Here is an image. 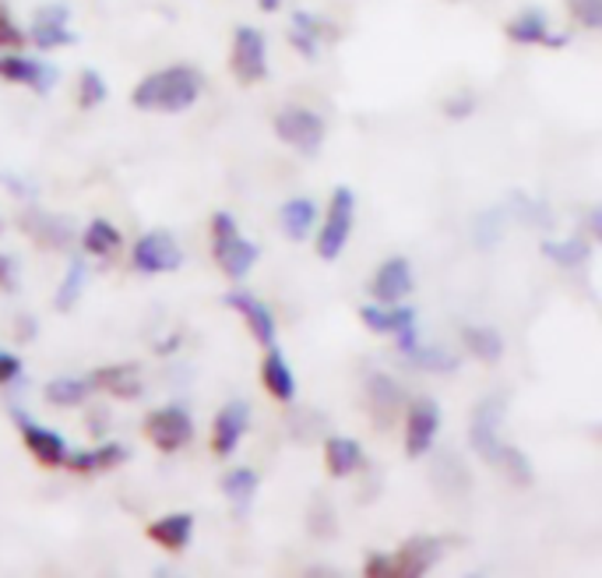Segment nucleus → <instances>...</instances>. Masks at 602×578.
I'll return each instance as SVG.
<instances>
[{
  "label": "nucleus",
  "mask_w": 602,
  "mask_h": 578,
  "mask_svg": "<svg viewBox=\"0 0 602 578\" xmlns=\"http://www.w3.org/2000/svg\"><path fill=\"white\" fill-rule=\"evenodd\" d=\"M201 85L204 82L194 67L173 64L141 78L135 92H130V103L145 109V114H183V109H191L198 103Z\"/></svg>",
  "instance_id": "f257e3e1"
},
{
  "label": "nucleus",
  "mask_w": 602,
  "mask_h": 578,
  "mask_svg": "<svg viewBox=\"0 0 602 578\" xmlns=\"http://www.w3.org/2000/svg\"><path fill=\"white\" fill-rule=\"evenodd\" d=\"M212 254L219 261V269L230 279H243L257 265V248L240 233L236 219L225 212H219L212 219Z\"/></svg>",
  "instance_id": "f03ea898"
},
{
  "label": "nucleus",
  "mask_w": 602,
  "mask_h": 578,
  "mask_svg": "<svg viewBox=\"0 0 602 578\" xmlns=\"http://www.w3.org/2000/svg\"><path fill=\"white\" fill-rule=\"evenodd\" d=\"M325 117L314 114L307 106H286L275 117V135L278 141H286L289 148H296L299 156H317V148L325 145Z\"/></svg>",
  "instance_id": "7ed1b4c3"
},
{
  "label": "nucleus",
  "mask_w": 602,
  "mask_h": 578,
  "mask_svg": "<svg viewBox=\"0 0 602 578\" xmlns=\"http://www.w3.org/2000/svg\"><path fill=\"white\" fill-rule=\"evenodd\" d=\"M352 222H356V198L349 188H335L331 201H328V216H325V227L321 237H317V254L325 261H335L338 254L346 251L349 237H352Z\"/></svg>",
  "instance_id": "20e7f679"
},
{
  "label": "nucleus",
  "mask_w": 602,
  "mask_h": 578,
  "mask_svg": "<svg viewBox=\"0 0 602 578\" xmlns=\"http://www.w3.org/2000/svg\"><path fill=\"white\" fill-rule=\"evenodd\" d=\"M145 434L159 452H180L194 438V420L183 406H162L145 417Z\"/></svg>",
  "instance_id": "39448f33"
},
{
  "label": "nucleus",
  "mask_w": 602,
  "mask_h": 578,
  "mask_svg": "<svg viewBox=\"0 0 602 578\" xmlns=\"http://www.w3.org/2000/svg\"><path fill=\"white\" fill-rule=\"evenodd\" d=\"M230 67L243 85H254L268 74V46H265V35H261L254 25H240L233 32Z\"/></svg>",
  "instance_id": "423d86ee"
},
{
  "label": "nucleus",
  "mask_w": 602,
  "mask_h": 578,
  "mask_svg": "<svg viewBox=\"0 0 602 578\" xmlns=\"http://www.w3.org/2000/svg\"><path fill=\"white\" fill-rule=\"evenodd\" d=\"M130 261H135L138 272H148V275H159V272H177L183 265V251L173 240V233L166 230H152L138 237L135 251H130Z\"/></svg>",
  "instance_id": "0eeeda50"
},
{
  "label": "nucleus",
  "mask_w": 602,
  "mask_h": 578,
  "mask_svg": "<svg viewBox=\"0 0 602 578\" xmlns=\"http://www.w3.org/2000/svg\"><path fill=\"white\" fill-rule=\"evenodd\" d=\"M500 420H504V399L494 396V399H483L473 413V427H468V444L476 449L479 459L494 462L497 452H500Z\"/></svg>",
  "instance_id": "6e6552de"
},
{
  "label": "nucleus",
  "mask_w": 602,
  "mask_h": 578,
  "mask_svg": "<svg viewBox=\"0 0 602 578\" xmlns=\"http://www.w3.org/2000/svg\"><path fill=\"white\" fill-rule=\"evenodd\" d=\"M441 431V406L434 399H416L409 406V417H405V452L412 459L426 455L434 449V438Z\"/></svg>",
  "instance_id": "1a4fd4ad"
},
{
  "label": "nucleus",
  "mask_w": 602,
  "mask_h": 578,
  "mask_svg": "<svg viewBox=\"0 0 602 578\" xmlns=\"http://www.w3.org/2000/svg\"><path fill=\"white\" fill-rule=\"evenodd\" d=\"M370 293L378 304H402L412 293V265L405 258H388L384 265L373 272Z\"/></svg>",
  "instance_id": "9d476101"
},
{
  "label": "nucleus",
  "mask_w": 602,
  "mask_h": 578,
  "mask_svg": "<svg viewBox=\"0 0 602 578\" xmlns=\"http://www.w3.org/2000/svg\"><path fill=\"white\" fill-rule=\"evenodd\" d=\"M247 423H251V406L247 402H225L215 417V427H212V449L215 455H233L236 444L247 434Z\"/></svg>",
  "instance_id": "9b49d317"
},
{
  "label": "nucleus",
  "mask_w": 602,
  "mask_h": 578,
  "mask_svg": "<svg viewBox=\"0 0 602 578\" xmlns=\"http://www.w3.org/2000/svg\"><path fill=\"white\" fill-rule=\"evenodd\" d=\"M18 427H22V441H25V449L32 452L35 462L50 465V470H53V465H64L67 441L61 434L50 431V427H43V423L29 420V417H22V413H18Z\"/></svg>",
  "instance_id": "f8f14e48"
},
{
  "label": "nucleus",
  "mask_w": 602,
  "mask_h": 578,
  "mask_svg": "<svg viewBox=\"0 0 602 578\" xmlns=\"http://www.w3.org/2000/svg\"><path fill=\"white\" fill-rule=\"evenodd\" d=\"M225 307H233L243 322H247V328H251V335L254 339L265 346V349H272L275 346V318H272V311L257 301L254 293H243V290H236V293H230L225 296Z\"/></svg>",
  "instance_id": "ddd939ff"
},
{
  "label": "nucleus",
  "mask_w": 602,
  "mask_h": 578,
  "mask_svg": "<svg viewBox=\"0 0 602 578\" xmlns=\"http://www.w3.org/2000/svg\"><path fill=\"white\" fill-rule=\"evenodd\" d=\"M441 539L434 536H412L402 544V550L391 557L394 561V575H426L430 568H434L441 561Z\"/></svg>",
  "instance_id": "4468645a"
},
{
  "label": "nucleus",
  "mask_w": 602,
  "mask_h": 578,
  "mask_svg": "<svg viewBox=\"0 0 602 578\" xmlns=\"http://www.w3.org/2000/svg\"><path fill=\"white\" fill-rule=\"evenodd\" d=\"M22 230L35 240V244H43V248H50V251H67L71 237H74L67 219L50 216V212H43V209H29V212L22 216Z\"/></svg>",
  "instance_id": "2eb2a0df"
},
{
  "label": "nucleus",
  "mask_w": 602,
  "mask_h": 578,
  "mask_svg": "<svg viewBox=\"0 0 602 578\" xmlns=\"http://www.w3.org/2000/svg\"><path fill=\"white\" fill-rule=\"evenodd\" d=\"M367 406H370V413L378 423H391L394 417L402 413L405 391H402L399 381L388 378V375H370L367 378Z\"/></svg>",
  "instance_id": "dca6fc26"
},
{
  "label": "nucleus",
  "mask_w": 602,
  "mask_h": 578,
  "mask_svg": "<svg viewBox=\"0 0 602 578\" xmlns=\"http://www.w3.org/2000/svg\"><path fill=\"white\" fill-rule=\"evenodd\" d=\"M399 349H402V357H409L412 364L423 367V370H434V375H451V370L458 367V360L451 357L447 349H441V346H423L416 339V325H409V328L399 332Z\"/></svg>",
  "instance_id": "f3484780"
},
{
  "label": "nucleus",
  "mask_w": 602,
  "mask_h": 578,
  "mask_svg": "<svg viewBox=\"0 0 602 578\" xmlns=\"http://www.w3.org/2000/svg\"><path fill=\"white\" fill-rule=\"evenodd\" d=\"M507 40H515V43H539V46H568V35L550 32L547 14L536 11V8L521 11L515 22H507Z\"/></svg>",
  "instance_id": "a211bd4d"
},
{
  "label": "nucleus",
  "mask_w": 602,
  "mask_h": 578,
  "mask_svg": "<svg viewBox=\"0 0 602 578\" xmlns=\"http://www.w3.org/2000/svg\"><path fill=\"white\" fill-rule=\"evenodd\" d=\"M0 78L14 82V85H29V88L50 92L56 85V67L29 61V57H0Z\"/></svg>",
  "instance_id": "6ab92c4d"
},
{
  "label": "nucleus",
  "mask_w": 602,
  "mask_h": 578,
  "mask_svg": "<svg viewBox=\"0 0 602 578\" xmlns=\"http://www.w3.org/2000/svg\"><path fill=\"white\" fill-rule=\"evenodd\" d=\"M32 43L40 50H53V46H64V43H74V35L67 29V8L64 4H50V8H40L32 22Z\"/></svg>",
  "instance_id": "aec40b11"
},
{
  "label": "nucleus",
  "mask_w": 602,
  "mask_h": 578,
  "mask_svg": "<svg viewBox=\"0 0 602 578\" xmlns=\"http://www.w3.org/2000/svg\"><path fill=\"white\" fill-rule=\"evenodd\" d=\"M191 536H194V518L187 515V512L162 515L159 522L148 526V539H156L162 550H173V554L191 544Z\"/></svg>",
  "instance_id": "412c9836"
},
{
  "label": "nucleus",
  "mask_w": 602,
  "mask_h": 578,
  "mask_svg": "<svg viewBox=\"0 0 602 578\" xmlns=\"http://www.w3.org/2000/svg\"><path fill=\"white\" fill-rule=\"evenodd\" d=\"M325 462H328V473L335 480H349L352 473H360L363 470V449H360V441H352V438H328L325 441Z\"/></svg>",
  "instance_id": "4be33fe9"
},
{
  "label": "nucleus",
  "mask_w": 602,
  "mask_h": 578,
  "mask_svg": "<svg viewBox=\"0 0 602 578\" xmlns=\"http://www.w3.org/2000/svg\"><path fill=\"white\" fill-rule=\"evenodd\" d=\"M360 318L370 332L378 335H399L402 328L416 325V311L412 307H399V304H367L360 311Z\"/></svg>",
  "instance_id": "5701e85b"
},
{
  "label": "nucleus",
  "mask_w": 602,
  "mask_h": 578,
  "mask_svg": "<svg viewBox=\"0 0 602 578\" xmlns=\"http://www.w3.org/2000/svg\"><path fill=\"white\" fill-rule=\"evenodd\" d=\"M261 385H265V391L278 402H293V396H296V378H293L289 364L282 360V353L275 346L268 349L265 364H261Z\"/></svg>",
  "instance_id": "b1692460"
},
{
  "label": "nucleus",
  "mask_w": 602,
  "mask_h": 578,
  "mask_svg": "<svg viewBox=\"0 0 602 578\" xmlns=\"http://www.w3.org/2000/svg\"><path fill=\"white\" fill-rule=\"evenodd\" d=\"M92 388H106L109 396H117V399H135L138 391H141V378H138V367H124V364H117V367H103V370H96L92 375V381H88Z\"/></svg>",
  "instance_id": "393cba45"
},
{
  "label": "nucleus",
  "mask_w": 602,
  "mask_h": 578,
  "mask_svg": "<svg viewBox=\"0 0 602 578\" xmlns=\"http://www.w3.org/2000/svg\"><path fill=\"white\" fill-rule=\"evenodd\" d=\"M127 452L120 444H99V449H88V452H67L64 455V465L74 473H103V470H113L117 462H124Z\"/></svg>",
  "instance_id": "a878e982"
},
{
  "label": "nucleus",
  "mask_w": 602,
  "mask_h": 578,
  "mask_svg": "<svg viewBox=\"0 0 602 578\" xmlns=\"http://www.w3.org/2000/svg\"><path fill=\"white\" fill-rule=\"evenodd\" d=\"M314 219H317V204L310 198H293L282 204L278 222H282V233L289 240H304L314 230Z\"/></svg>",
  "instance_id": "bb28decb"
},
{
  "label": "nucleus",
  "mask_w": 602,
  "mask_h": 578,
  "mask_svg": "<svg viewBox=\"0 0 602 578\" xmlns=\"http://www.w3.org/2000/svg\"><path fill=\"white\" fill-rule=\"evenodd\" d=\"M462 343L483 364H497L500 353H504V339L494 328H486V325H465L462 328Z\"/></svg>",
  "instance_id": "cd10ccee"
},
{
  "label": "nucleus",
  "mask_w": 602,
  "mask_h": 578,
  "mask_svg": "<svg viewBox=\"0 0 602 578\" xmlns=\"http://www.w3.org/2000/svg\"><path fill=\"white\" fill-rule=\"evenodd\" d=\"M321 32H325V25L317 22L314 14H307V11H296L293 14V32H289V43L304 53L307 61H314L317 53H321Z\"/></svg>",
  "instance_id": "c85d7f7f"
},
{
  "label": "nucleus",
  "mask_w": 602,
  "mask_h": 578,
  "mask_svg": "<svg viewBox=\"0 0 602 578\" xmlns=\"http://www.w3.org/2000/svg\"><path fill=\"white\" fill-rule=\"evenodd\" d=\"M222 494L230 497V505L236 512H247L251 501L257 494V473L254 470H243V465H236V470H230L222 476Z\"/></svg>",
  "instance_id": "c756f323"
},
{
  "label": "nucleus",
  "mask_w": 602,
  "mask_h": 578,
  "mask_svg": "<svg viewBox=\"0 0 602 578\" xmlns=\"http://www.w3.org/2000/svg\"><path fill=\"white\" fill-rule=\"evenodd\" d=\"M120 230L113 227V222H106V219H92L88 227H85V233H82V248H85V254H92V258H109L113 251L120 248Z\"/></svg>",
  "instance_id": "7c9ffc66"
},
{
  "label": "nucleus",
  "mask_w": 602,
  "mask_h": 578,
  "mask_svg": "<svg viewBox=\"0 0 602 578\" xmlns=\"http://www.w3.org/2000/svg\"><path fill=\"white\" fill-rule=\"evenodd\" d=\"M85 283H88V265H85V258H71V261H67V272H64V279H61V290H56L53 307H56V311H71L74 304H78V296L85 293Z\"/></svg>",
  "instance_id": "2f4dec72"
},
{
  "label": "nucleus",
  "mask_w": 602,
  "mask_h": 578,
  "mask_svg": "<svg viewBox=\"0 0 602 578\" xmlns=\"http://www.w3.org/2000/svg\"><path fill=\"white\" fill-rule=\"evenodd\" d=\"M490 465H497V470H500L507 480H511V483H518V487H529V483L536 480L529 459H525V452L511 449V444H500V452H497V459H494Z\"/></svg>",
  "instance_id": "473e14b6"
},
{
  "label": "nucleus",
  "mask_w": 602,
  "mask_h": 578,
  "mask_svg": "<svg viewBox=\"0 0 602 578\" xmlns=\"http://www.w3.org/2000/svg\"><path fill=\"white\" fill-rule=\"evenodd\" d=\"M92 385L82 378H53L46 385V402L50 406H82L88 399Z\"/></svg>",
  "instance_id": "72a5a7b5"
},
{
  "label": "nucleus",
  "mask_w": 602,
  "mask_h": 578,
  "mask_svg": "<svg viewBox=\"0 0 602 578\" xmlns=\"http://www.w3.org/2000/svg\"><path fill=\"white\" fill-rule=\"evenodd\" d=\"M542 254L547 258H553L557 265H563V269H574V265H585L589 261V244L585 240H542Z\"/></svg>",
  "instance_id": "f704fd0d"
},
{
  "label": "nucleus",
  "mask_w": 602,
  "mask_h": 578,
  "mask_svg": "<svg viewBox=\"0 0 602 578\" xmlns=\"http://www.w3.org/2000/svg\"><path fill=\"white\" fill-rule=\"evenodd\" d=\"M106 99V82H103V74H96V71H82V78H78V103L85 106V109H92V106H99Z\"/></svg>",
  "instance_id": "c9c22d12"
},
{
  "label": "nucleus",
  "mask_w": 602,
  "mask_h": 578,
  "mask_svg": "<svg viewBox=\"0 0 602 578\" xmlns=\"http://www.w3.org/2000/svg\"><path fill=\"white\" fill-rule=\"evenodd\" d=\"M571 11L585 29L602 25V0H571Z\"/></svg>",
  "instance_id": "e433bc0d"
},
{
  "label": "nucleus",
  "mask_w": 602,
  "mask_h": 578,
  "mask_svg": "<svg viewBox=\"0 0 602 578\" xmlns=\"http://www.w3.org/2000/svg\"><path fill=\"white\" fill-rule=\"evenodd\" d=\"M25 43V35H22V29H18L11 18L0 11V46H22Z\"/></svg>",
  "instance_id": "4c0bfd02"
},
{
  "label": "nucleus",
  "mask_w": 602,
  "mask_h": 578,
  "mask_svg": "<svg viewBox=\"0 0 602 578\" xmlns=\"http://www.w3.org/2000/svg\"><path fill=\"white\" fill-rule=\"evenodd\" d=\"M18 375H22V360H18L14 353H0V385L14 381Z\"/></svg>",
  "instance_id": "58836bf2"
},
{
  "label": "nucleus",
  "mask_w": 602,
  "mask_h": 578,
  "mask_svg": "<svg viewBox=\"0 0 602 578\" xmlns=\"http://www.w3.org/2000/svg\"><path fill=\"white\" fill-rule=\"evenodd\" d=\"M18 286V269L8 254H0V290H14Z\"/></svg>",
  "instance_id": "ea45409f"
},
{
  "label": "nucleus",
  "mask_w": 602,
  "mask_h": 578,
  "mask_svg": "<svg viewBox=\"0 0 602 578\" xmlns=\"http://www.w3.org/2000/svg\"><path fill=\"white\" fill-rule=\"evenodd\" d=\"M367 575L388 578V575H394V561H391V557H384V554H373V557H367Z\"/></svg>",
  "instance_id": "a19ab883"
},
{
  "label": "nucleus",
  "mask_w": 602,
  "mask_h": 578,
  "mask_svg": "<svg viewBox=\"0 0 602 578\" xmlns=\"http://www.w3.org/2000/svg\"><path fill=\"white\" fill-rule=\"evenodd\" d=\"M257 4H261V11H278L282 0H257Z\"/></svg>",
  "instance_id": "79ce46f5"
}]
</instances>
